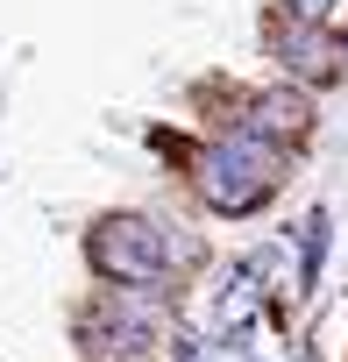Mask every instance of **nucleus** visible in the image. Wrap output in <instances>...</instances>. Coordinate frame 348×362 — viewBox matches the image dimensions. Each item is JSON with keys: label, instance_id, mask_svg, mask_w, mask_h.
Listing matches in <instances>:
<instances>
[{"label": "nucleus", "instance_id": "f257e3e1", "mask_svg": "<svg viewBox=\"0 0 348 362\" xmlns=\"http://www.w3.org/2000/svg\"><path fill=\"white\" fill-rule=\"evenodd\" d=\"M86 263L100 291H170V270L199 263V242H178L149 214H100L86 235Z\"/></svg>", "mask_w": 348, "mask_h": 362}, {"label": "nucleus", "instance_id": "f03ea898", "mask_svg": "<svg viewBox=\"0 0 348 362\" xmlns=\"http://www.w3.org/2000/svg\"><path fill=\"white\" fill-rule=\"evenodd\" d=\"M185 177H192V192H199V206L214 221H249L284 185V149H270V142H256V135L235 128V135H214L207 149H192Z\"/></svg>", "mask_w": 348, "mask_h": 362}, {"label": "nucleus", "instance_id": "7ed1b4c3", "mask_svg": "<svg viewBox=\"0 0 348 362\" xmlns=\"http://www.w3.org/2000/svg\"><path fill=\"white\" fill-rule=\"evenodd\" d=\"M242 135H256V142H270V149H277V142H306V135H313V100L291 93V86H270V93L249 100Z\"/></svg>", "mask_w": 348, "mask_h": 362}, {"label": "nucleus", "instance_id": "20e7f679", "mask_svg": "<svg viewBox=\"0 0 348 362\" xmlns=\"http://www.w3.org/2000/svg\"><path fill=\"white\" fill-rule=\"evenodd\" d=\"M341 57H348V50H334V43H327V29H313V22H291V29L277 36V64H284V71H298L306 86L341 78Z\"/></svg>", "mask_w": 348, "mask_h": 362}, {"label": "nucleus", "instance_id": "39448f33", "mask_svg": "<svg viewBox=\"0 0 348 362\" xmlns=\"http://www.w3.org/2000/svg\"><path fill=\"white\" fill-rule=\"evenodd\" d=\"M327 249H334V221H327V206H313V214L298 221V284H291V298H313V291H320Z\"/></svg>", "mask_w": 348, "mask_h": 362}, {"label": "nucleus", "instance_id": "423d86ee", "mask_svg": "<svg viewBox=\"0 0 348 362\" xmlns=\"http://www.w3.org/2000/svg\"><path fill=\"white\" fill-rule=\"evenodd\" d=\"M163 341H170V362H207V334L199 327H170Z\"/></svg>", "mask_w": 348, "mask_h": 362}, {"label": "nucleus", "instance_id": "0eeeda50", "mask_svg": "<svg viewBox=\"0 0 348 362\" xmlns=\"http://www.w3.org/2000/svg\"><path fill=\"white\" fill-rule=\"evenodd\" d=\"M334 8H341V0H284V15H291V22H313V29H327Z\"/></svg>", "mask_w": 348, "mask_h": 362}]
</instances>
